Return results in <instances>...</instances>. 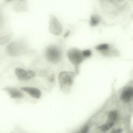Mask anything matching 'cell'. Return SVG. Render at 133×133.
Returning a JSON list of instances; mask_svg holds the SVG:
<instances>
[{
    "instance_id": "6da1fadb",
    "label": "cell",
    "mask_w": 133,
    "mask_h": 133,
    "mask_svg": "<svg viewBox=\"0 0 133 133\" xmlns=\"http://www.w3.org/2000/svg\"><path fill=\"white\" fill-rule=\"evenodd\" d=\"M74 74L72 72H62L60 74L58 77L59 83L61 88L63 91L68 90L73 83Z\"/></svg>"
},
{
    "instance_id": "7a4b0ae2",
    "label": "cell",
    "mask_w": 133,
    "mask_h": 133,
    "mask_svg": "<svg viewBox=\"0 0 133 133\" xmlns=\"http://www.w3.org/2000/svg\"><path fill=\"white\" fill-rule=\"evenodd\" d=\"M49 17L48 24L50 32L56 36L61 34L63 26L59 19L54 15H51Z\"/></svg>"
},
{
    "instance_id": "3957f363",
    "label": "cell",
    "mask_w": 133,
    "mask_h": 133,
    "mask_svg": "<svg viewBox=\"0 0 133 133\" xmlns=\"http://www.w3.org/2000/svg\"><path fill=\"white\" fill-rule=\"evenodd\" d=\"M67 56L70 61L75 66H79L84 58L82 52L76 48L70 50L67 53Z\"/></svg>"
},
{
    "instance_id": "277c9868",
    "label": "cell",
    "mask_w": 133,
    "mask_h": 133,
    "mask_svg": "<svg viewBox=\"0 0 133 133\" xmlns=\"http://www.w3.org/2000/svg\"><path fill=\"white\" fill-rule=\"evenodd\" d=\"M46 57L48 60L52 63H57L61 60V51L55 46H51L47 49Z\"/></svg>"
},
{
    "instance_id": "5b68a950",
    "label": "cell",
    "mask_w": 133,
    "mask_h": 133,
    "mask_svg": "<svg viewBox=\"0 0 133 133\" xmlns=\"http://www.w3.org/2000/svg\"><path fill=\"white\" fill-rule=\"evenodd\" d=\"M15 73L17 78L20 80H26L33 78L35 73L32 70H26L20 67L16 69Z\"/></svg>"
},
{
    "instance_id": "8992f818",
    "label": "cell",
    "mask_w": 133,
    "mask_h": 133,
    "mask_svg": "<svg viewBox=\"0 0 133 133\" xmlns=\"http://www.w3.org/2000/svg\"><path fill=\"white\" fill-rule=\"evenodd\" d=\"M21 89L22 90L26 92L34 98L38 99L41 97V91L39 89L36 88L27 87H22Z\"/></svg>"
},
{
    "instance_id": "52a82bcc",
    "label": "cell",
    "mask_w": 133,
    "mask_h": 133,
    "mask_svg": "<svg viewBox=\"0 0 133 133\" xmlns=\"http://www.w3.org/2000/svg\"><path fill=\"white\" fill-rule=\"evenodd\" d=\"M4 90L8 92L11 98L18 99L23 97V94L22 92L15 88L5 87L4 88Z\"/></svg>"
},
{
    "instance_id": "ba28073f",
    "label": "cell",
    "mask_w": 133,
    "mask_h": 133,
    "mask_svg": "<svg viewBox=\"0 0 133 133\" xmlns=\"http://www.w3.org/2000/svg\"><path fill=\"white\" fill-rule=\"evenodd\" d=\"M133 97V88L129 87L121 94V100L124 102H128Z\"/></svg>"
},
{
    "instance_id": "9c48e42d",
    "label": "cell",
    "mask_w": 133,
    "mask_h": 133,
    "mask_svg": "<svg viewBox=\"0 0 133 133\" xmlns=\"http://www.w3.org/2000/svg\"><path fill=\"white\" fill-rule=\"evenodd\" d=\"M27 0H18L15 5V9L18 12L26 11L28 9Z\"/></svg>"
},
{
    "instance_id": "30bf717a",
    "label": "cell",
    "mask_w": 133,
    "mask_h": 133,
    "mask_svg": "<svg viewBox=\"0 0 133 133\" xmlns=\"http://www.w3.org/2000/svg\"><path fill=\"white\" fill-rule=\"evenodd\" d=\"M118 116V113L116 111H112L109 112L108 117V122L115 123Z\"/></svg>"
},
{
    "instance_id": "8fae6325",
    "label": "cell",
    "mask_w": 133,
    "mask_h": 133,
    "mask_svg": "<svg viewBox=\"0 0 133 133\" xmlns=\"http://www.w3.org/2000/svg\"><path fill=\"white\" fill-rule=\"evenodd\" d=\"M114 125V123L107 122L105 124L100 127L101 131L103 132H106L111 129Z\"/></svg>"
},
{
    "instance_id": "7c38bea8",
    "label": "cell",
    "mask_w": 133,
    "mask_h": 133,
    "mask_svg": "<svg viewBox=\"0 0 133 133\" xmlns=\"http://www.w3.org/2000/svg\"><path fill=\"white\" fill-rule=\"evenodd\" d=\"M100 22V18L98 16L96 15H93L91 16V18L90 23L92 26H95L98 24Z\"/></svg>"
},
{
    "instance_id": "4fadbf2b",
    "label": "cell",
    "mask_w": 133,
    "mask_h": 133,
    "mask_svg": "<svg viewBox=\"0 0 133 133\" xmlns=\"http://www.w3.org/2000/svg\"><path fill=\"white\" fill-rule=\"evenodd\" d=\"M97 50L100 51H106L109 48V46L107 44H102L97 46L96 48Z\"/></svg>"
},
{
    "instance_id": "5bb4252c",
    "label": "cell",
    "mask_w": 133,
    "mask_h": 133,
    "mask_svg": "<svg viewBox=\"0 0 133 133\" xmlns=\"http://www.w3.org/2000/svg\"><path fill=\"white\" fill-rule=\"evenodd\" d=\"M89 126L87 124L84 125L75 133H88L89 131Z\"/></svg>"
},
{
    "instance_id": "9a60e30c",
    "label": "cell",
    "mask_w": 133,
    "mask_h": 133,
    "mask_svg": "<svg viewBox=\"0 0 133 133\" xmlns=\"http://www.w3.org/2000/svg\"><path fill=\"white\" fill-rule=\"evenodd\" d=\"M82 55L84 58H88L91 55V52L89 50H86L82 51Z\"/></svg>"
},
{
    "instance_id": "2e32d148",
    "label": "cell",
    "mask_w": 133,
    "mask_h": 133,
    "mask_svg": "<svg viewBox=\"0 0 133 133\" xmlns=\"http://www.w3.org/2000/svg\"><path fill=\"white\" fill-rule=\"evenodd\" d=\"M112 133H123L122 130L121 129H117L113 130Z\"/></svg>"
},
{
    "instance_id": "e0dca14e",
    "label": "cell",
    "mask_w": 133,
    "mask_h": 133,
    "mask_svg": "<svg viewBox=\"0 0 133 133\" xmlns=\"http://www.w3.org/2000/svg\"><path fill=\"white\" fill-rule=\"evenodd\" d=\"M8 2H11L13 0H6Z\"/></svg>"
}]
</instances>
